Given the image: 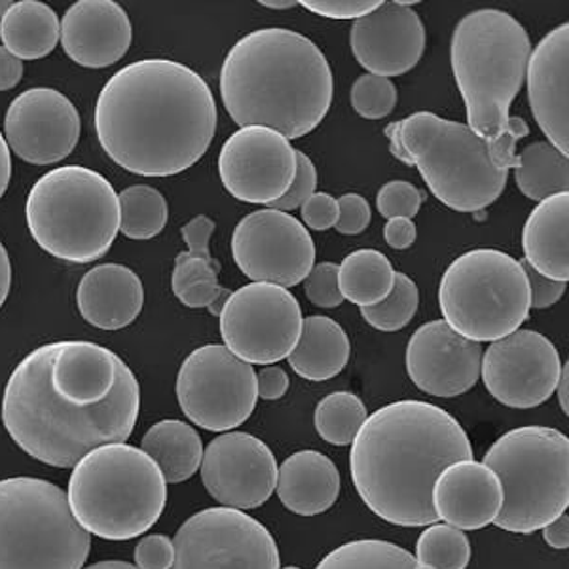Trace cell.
<instances>
[{
  "label": "cell",
  "mask_w": 569,
  "mask_h": 569,
  "mask_svg": "<svg viewBox=\"0 0 569 569\" xmlns=\"http://www.w3.org/2000/svg\"><path fill=\"white\" fill-rule=\"evenodd\" d=\"M420 306V291L407 273L395 272L393 289L382 302L370 308H361V316L367 323L382 332H395L407 327L415 319Z\"/></svg>",
  "instance_id": "37"
},
{
  "label": "cell",
  "mask_w": 569,
  "mask_h": 569,
  "mask_svg": "<svg viewBox=\"0 0 569 569\" xmlns=\"http://www.w3.org/2000/svg\"><path fill=\"white\" fill-rule=\"evenodd\" d=\"M318 188V169L302 150H297V176L289 190L278 201H273L270 209L289 213L292 209L302 208L311 194H316Z\"/></svg>",
  "instance_id": "41"
},
{
  "label": "cell",
  "mask_w": 569,
  "mask_h": 569,
  "mask_svg": "<svg viewBox=\"0 0 569 569\" xmlns=\"http://www.w3.org/2000/svg\"><path fill=\"white\" fill-rule=\"evenodd\" d=\"M475 460L466 429L431 402L397 401L376 410L351 442L350 471L365 505L393 526L439 522L433 485L456 461Z\"/></svg>",
  "instance_id": "3"
},
{
  "label": "cell",
  "mask_w": 569,
  "mask_h": 569,
  "mask_svg": "<svg viewBox=\"0 0 569 569\" xmlns=\"http://www.w3.org/2000/svg\"><path fill=\"white\" fill-rule=\"evenodd\" d=\"M80 126L71 99L52 88H33L8 107L4 139L8 149L23 162L50 166L77 149Z\"/></svg>",
  "instance_id": "19"
},
{
  "label": "cell",
  "mask_w": 569,
  "mask_h": 569,
  "mask_svg": "<svg viewBox=\"0 0 569 569\" xmlns=\"http://www.w3.org/2000/svg\"><path fill=\"white\" fill-rule=\"evenodd\" d=\"M558 401L562 407L563 415H569V362H563L562 370H560V378H558L557 389Z\"/></svg>",
  "instance_id": "55"
},
{
  "label": "cell",
  "mask_w": 569,
  "mask_h": 569,
  "mask_svg": "<svg viewBox=\"0 0 569 569\" xmlns=\"http://www.w3.org/2000/svg\"><path fill=\"white\" fill-rule=\"evenodd\" d=\"M416 236H418V230H416L415 222L410 219H405V217L389 219L386 222V227H383L386 243L391 249H397V251H402V249H408V247L412 246L416 241Z\"/></svg>",
  "instance_id": "50"
},
{
  "label": "cell",
  "mask_w": 569,
  "mask_h": 569,
  "mask_svg": "<svg viewBox=\"0 0 569 569\" xmlns=\"http://www.w3.org/2000/svg\"><path fill=\"white\" fill-rule=\"evenodd\" d=\"M260 4L272 8V10H289V8L298 7L300 2H295V0H260Z\"/></svg>",
  "instance_id": "57"
},
{
  "label": "cell",
  "mask_w": 569,
  "mask_h": 569,
  "mask_svg": "<svg viewBox=\"0 0 569 569\" xmlns=\"http://www.w3.org/2000/svg\"><path fill=\"white\" fill-rule=\"evenodd\" d=\"M528 264L545 278L569 281V192L539 201L522 230Z\"/></svg>",
  "instance_id": "27"
},
{
  "label": "cell",
  "mask_w": 569,
  "mask_h": 569,
  "mask_svg": "<svg viewBox=\"0 0 569 569\" xmlns=\"http://www.w3.org/2000/svg\"><path fill=\"white\" fill-rule=\"evenodd\" d=\"M302 220L305 224L316 232H325L335 228L338 222V201L327 192H316L302 203Z\"/></svg>",
  "instance_id": "46"
},
{
  "label": "cell",
  "mask_w": 569,
  "mask_h": 569,
  "mask_svg": "<svg viewBox=\"0 0 569 569\" xmlns=\"http://www.w3.org/2000/svg\"><path fill=\"white\" fill-rule=\"evenodd\" d=\"M213 219H209L208 214H198L192 220H188L187 224L181 228L182 240L187 241L188 254L192 257H201V259L211 260V251H209V241L213 236Z\"/></svg>",
  "instance_id": "48"
},
{
  "label": "cell",
  "mask_w": 569,
  "mask_h": 569,
  "mask_svg": "<svg viewBox=\"0 0 569 569\" xmlns=\"http://www.w3.org/2000/svg\"><path fill=\"white\" fill-rule=\"evenodd\" d=\"M69 505L78 525L107 541L147 533L168 503V482L141 448L103 445L72 467Z\"/></svg>",
  "instance_id": "7"
},
{
  "label": "cell",
  "mask_w": 569,
  "mask_h": 569,
  "mask_svg": "<svg viewBox=\"0 0 569 569\" xmlns=\"http://www.w3.org/2000/svg\"><path fill=\"white\" fill-rule=\"evenodd\" d=\"M351 343L346 330L327 316H310L302 321V332L289 365L300 378L325 382L340 375L350 361Z\"/></svg>",
  "instance_id": "28"
},
{
  "label": "cell",
  "mask_w": 569,
  "mask_h": 569,
  "mask_svg": "<svg viewBox=\"0 0 569 569\" xmlns=\"http://www.w3.org/2000/svg\"><path fill=\"white\" fill-rule=\"evenodd\" d=\"M133 39L130 16L114 0H78L61 21V46L86 69L114 66Z\"/></svg>",
  "instance_id": "23"
},
{
  "label": "cell",
  "mask_w": 569,
  "mask_h": 569,
  "mask_svg": "<svg viewBox=\"0 0 569 569\" xmlns=\"http://www.w3.org/2000/svg\"><path fill=\"white\" fill-rule=\"evenodd\" d=\"M338 222L335 224L337 232L343 236H357L369 228L372 220L369 201L361 194H343L338 198Z\"/></svg>",
  "instance_id": "45"
},
{
  "label": "cell",
  "mask_w": 569,
  "mask_h": 569,
  "mask_svg": "<svg viewBox=\"0 0 569 569\" xmlns=\"http://www.w3.org/2000/svg\"><path fill=\"white\" fill-rule=\"evenodd\" d=\"M220 262L219 260L201 259V257H192L188 252L177 254L176 270H173V278H171V287L173 292H179L188 289L190 284L203 281V279H219Z\"/></svg>",
  "instance_id": "42"
},
{
  "label": "cell",
  "mask_w": 569,
  "mask_h": 569,
  "mask_svg": "<svg viewBox=\"0 0 569 569\" xmlns=\"http://www.w3.org/2000/svg\"><path fill=\"white\" fill-rule=\"evenodd\" d=\"M142 452L160 467L169 485L192 479L203 461V442L194 427L181 420H163L142 437Z\"/></svg>",
  "instance_id": "30"
},
{
  "label": "cell",
  "mask_w": 569,
  "mask_h": 569,
  "mask_svg": "<svg viewBox=\"0 0 569 569\" xmlns=\"http://www.w3.org/2000/svg\"><path fill=\"white\" fill-rule=\"evenodd\" d=\"M86 569H139L133 563L120 562V560H107V562H98Z\"/></svg>",
  "instance_id": "56"
},
{
  "label": "cell",
  "mask_w": 569,
  "mask_h": 569,
  "mask_svg": "<svg viewBox=\"0 0 569 569\" xmlns=\"http://www.w3.org/2000/svg\"><path fill=\"white\" fill-rule=\"evenodd\" d=\"M395 270L388 257L376 249L353 251L338 264V287L343 300L359 308L382 302L393 289Z\"/></svg>",
  "instance_id": "31"
},
{
  "label": "cell",
  "mask_w": 569,
  "mask_h": 569,
  "mask_svg": "<svg viewBox=\"0 0 569 569\" xmlns=\"http://www.w3.org/2000/svg\"><path fill=\"white\" fill-rule=\"evenodd\" d=\"M219 176L236 200L272 206L295 181L297 149L278 131L247 126L222 144Z\"/></svg>",
  "instance_id": "17"
},
{
  "label": "cell",
  "mask_w": 569,
  "mask_h": 569,
  "mask_svg": "<svg viewBox=\"0 0 569 569\" xmlns=\"http://www.w3.org/2000/svg\"><path fill=\"white\" fill-rule=\"evenodd\" d=\"M545 543L557 550H566L569 547V517L563 512L555 522L543 528Z\"/></svg>",
  "instance_id": "52"
},
{
  "label": "cell",
  "mask_w": 569,
  "mask_h": 569,
  "mask_svg": "<svg viewBox=\"0 0 569 569\" xmlns=\"http://www.w3.org/2000/svg\"><path fill=\"white\" fill-rule=\"evenodd\" d=\"M10 287H12V264H10L7 247L0 243V308L7 302Z\"/></svg>",
  "instance_id": "53"
},
{
  "label": "cell",
  "mask_w": 569,
  "mask_h": 569,
  "mask_svg": "<svg viewBox=\"0 0 569 569\" xmlns=\"http://www.w3.org/2000/svg\"><path fill=\"white\" fill-rule=\"evenodd\" d=\"M526 86L531 112L550 144L569 152V26L552 29L531 50Z\"/></svg>",
  "instance_id": "22"
},
{
  "label": "cell",
  "mask_w": 569,
  "mask_h": 569,
  "mask_svg": "<svg viewBox=\"0 0 569 569\" xmlns=\"http://www.w3.org/2000/svg\"><path fill=\"white\" fill-rule=\"evenodd\" d=\"M397 104V88L389 78L361 74L351 88V107L367 120L389 117Z\"/></svg>",
  "instance_id": "38"
},
{
  "label": "cell",
  "mask_w": 569,
  "mask_h": 569,
  "mask_svg": "<svg viewBox=\"0 0 569 569\" xmlns=\"http://www.w3.org/2000/svg\"><path fill=\"white\" fill-rule=\"evenodd\" d=\"M176 389L182 415L213 433L243 426L259 401L252 365L220 343L201 346L184 359Z\"/></svg>",
  "instance_id": "12"
},
{
  "label": "cell",
  "mask_w": 569,
  "mask_h": 569,
  "mask_svg": "<svg viewBox=\"0 0 569 569\" xmlns=\"http://www.w3.org/2000/svg\"><path fill=\"white\" fill-rule=\"evenodd\" d=\"M236 264L252 283L291 289L302 283L316 266L310 232L292 214L260 209L238 222L232 236Z\"/></svg>",
  "instance_id": "15"
},
{
  "label": "cell",
  "mask_w": 569,
  "mask_h": 569,
  "mask_svg": "<svg viewBox=\"0 0 569 569\" xmlns=\"http://www.w3.org/2000/svg\"><path fill=\"white\" fill-rule=\"evenodd\" d=\"M316 569H427L415 555L382 539H357L329 552Z\"/></svg>",
  "instance_id": "33"
},
{
  "label": "cell",
  "mask_w": 569,
  "mask_h": 569,
  "mask_svg": "<svg viewBox=\"0 0 569 569\" xmlns=\"http://www.w3.org/2000/svg\"><path fill=\"white\" fill-rule=\"evenodd\" d=\"M219 112L208 82L171 59H141L112 74L96 131L112 162L141 177H173L206 156Z\"/></svg>",
  "instance_id": "2"
},
{
  "label": "cell",
  "mask_w": 569,
  "mask_h": 569,
  "mask_svg": "<svg viewBox=\"0 0 569 569\" xmlns=\"http://www.w3.org/2000/svg\"><path fill=\"white\" fill-rule=\"evenodd\" d=\"M426 26L399 0L382 2L375 12L353 21L351 52L369 74L391 78L412 71L426 52Z\"/></svg>",
  "instance_id": "21"
},
{
  "label": "cell",
  "mask_w": 569,
  "mask_h": 569,
  "mask_svg": "<svg viewBox=\"0 0 569 569\" xmlns=\"http://www.w3.org/2000/svg\"><path fill=\"white\" fill-rule=\"evenodd\" d=\"M13 2H8V0H0V20L4 18V13L8 12V8L12 7Z\"/></svg>",
  "instance_id": "58"
},
{
  "label": "cell",
  "mask_w": 569,
  "mask_h": 569,
  "mask_svg": "<svg viewBox=\"0 0 569 569\" xmlns=\"http://www.w3.org/2000/svg\"><path fill=\"white\" fill-rule=\"evenodd\" d=\"M568 156L555 149L549 141L528 144L517 156V166L512 168L518 190L533 201L568 192Z\"/></svg>",
  "instance_id": "32"
},
{
  "label": "cell",
  "mask_w": 569,
  "mask_h": 569,
  "mask_svg": "<svg viewBox=\"0 0 569 569\" xmlns=\"http://www.w3.org/2000/svg\"><path fill=\"white\" fill-rule=\"evenodd\" d=\"M416 560L427 569H467L471 562V543L453 526L431 525L418 539Z\"/></svg>",
  "instance_id": "36"
},
{
  "label": "cell",
  "mask_w": 569,
  "mask_h": 569,
  "mask_svg": "<svg viewBox=\"0 0 569 569\" xmlns=\"http://www.w3.org/2000/svg\"><path fill=\"white\" fill-rule=\"evenodd\" d=\"M0 39L18 59H42L56 50L61 23L53 8L40 0H20L0 20Z\"/></svg>",
  "instance_id": "29"
},
{
  "label": "cell",
  "mask_w": 569,
  "mask_h": 569,
  "mask_svg": "<svg viewBox=\"0 0 569 569\" xmlns=\"http://www.w3.org/2000/svg\"><path fill=\"white\" fill-rule=\"evenodd\" d=\"M220 98L240 128L262 126L292 141L329 114L335 77L313 40L268 27L230 48L220 69Z\"/></svg>",
  "instance_id": "4"
},
{
  "label": "cell",
  "mask_w": 569,
  "mask_h": 569,
  "mask_svg": "<svg viewBox=\"0 0 569 569\" xmlns=\"http://www.w3.org/2000/svg\"><path fill=\"white\" fill-rule=\"evenodd\" d=\"M306 297L311 305L318 308H338L343 297L338 287V264L335 262H319L311 268L305 279Z\"/></svg>",
  "instance_id": "40"
},
{
  "label": "cell",
  "mask_w": 569,
  "mask_h": 569,
  "mask_svg": "<svg viewBox=\"0 0 569 569\" xmlns=\"http://www.w3.org/2000/svg\"><path fill=\"white\" fill-rule=\"evenodd\" d=\"M520 264L525 268L526 278H528V284H530L531 308L545 310V308L557 305L566 292V283L552 281V279L537 273L526 260H520Z\"/></svg>",
  "instance_id": "47"
},
{
  "label": "cell",
  "mask_w": 569,
  "mask_h": 569,
  "mask_svg": "<svg viewBox=\"0 0 569 569\" xmlns=\"http://www.w3.org/2000/svg\"><path fill=\"white\" fill-rule=\"evenodd\" d=\"M482 463L503 488V507L493 522L501 530L533 533L568 509L569 440L558 429L525 426L507 431Z\"/></svg>",
  "instance_id": "9"
},
{
  "label": "cell",
  "mask_w": 569,
  "mask_h": 569,
  "mask_svg": "<svg viewBox=\"0 0 569 569\" xmlns=\"http://www.w3.org/2000/svg\"><path fill=\"white\" fill-rule=\"evenodd\" d=\"M503 507L498 475L479 461H456L433 485V509L439 520L458 530L493 525Z\"/></svg>",
  "instance_id": "24"
},
{
  "label": "cell",
  "mask_w": 569,
  "mask_h": 569,
  "mask_svg": "<svg viewBox=\"0 0 569 569\" xmlns=\"http://www.w3.org/2000/svg\"><path fill=\"white\" fill-rule=\"evenodd\" d=\"M91 537L48 480H0V569H82Z\"/></svg>",
  "instance_id": "10"
},
{
  "label": "cell",
  "mask_w": 569,
  "mask_h": 569,
  "mask_svg": "<svg viewBox=\"0 0 569 569\" xmlns=\"http://www.w3.org/2000/svg\"><path fill=\"white\" fill-rule=\"evenodd\" d=\"M171 569H279L276 539L257 518L230 507L196 512L177 530Z\"/></svg>",
  "instance_id": "14"
},
{
  "label": "cell",
  "mask_w": 569,
  "mask_h": 569,
  "mask_svg": "<svg viewBox=\"0 0 569 569\" xmlns=\"http://www.w3.org/2000/svg\"><path fill=\"white\" fill-rule=\"evenodd\" d=\"M560 370L562 361L549 338L518 329L486 348L480 378L496 401L526 410L549 401Z\"/></svg>",
  "instance_id": "16"
},
{
  "label": "cell",
  "mask_w": 569,
  "mask_h": 569,
  "mask_svg": "<svg viewBox=\"0 0 569 569\" xmlns=\"http://www.w3.org/2000/svg\"><path fill=\"white\" fill-rule=\"evenodd\" d=\"M300 4L306 10L330 20L356 21L375 12L382 4V0H302Z\"/></svg>",
  "instance_id": "43"
},
{
  "label": "cell",
  "mask_w": 569,
  "mask_h": 569,
  "mask_svg": "<svg viewBox=\"0 0 569 569\" xmlns=\"http://www.w3.org/2000/svg\"><path fill=\"white\" fill-rule=\"evenodd\" d=\"M276 490L284 509L300 517H316L337 503L340 472L329 456L302 450L279 466Z\"/></svg>",
  "instance_id": "26"
},
{
  "label": "cell",
  "mask_w": 569,
  "mask_h": 569,
  "mask_svg": "<svg viewBox=\"0 0 569 569\" xmlns=\"http://www.w3.org/2000/svg\"><path fill=\"white\" fill-rule=\"evenodd\" d=\"M389 152L416 166L431 194L458 213H479L503 194L509 171L499 168L490 150L467 123L433 112H415L383 130Z\"/></svg>",
  "instance_id": "6"
},
{
  "label": "cell",
  "mask_w": 569,
  "mask_h": 569,
  "mask_svg": "<svg viewBox=\"0 0 569 569\" xmlns=\"http://www.w3.org/2000/svg\"><path fill=\"white\" fill-rule=\"evenodd\" d=\"M33 240L56 259L90 264L109 252L120 232L117 190L84 166L53 169L34 182L26 203Z\"/></svg>",
  "instance_id": "8"
},
{
  "label": "cell",
  "mask_w": 569,
  "mask_h": 569,
  "mask_svg": "<svg viewBox=\"0 0 569 569\" xmlns=\"http://www.w3.org/2000/svg\"><path fill=\"white\" fill-rule=\"evenodd\" d=\"M423 200H426V196L412 182L389 181L380 188V192L376 196V209L383 219L405 217V219L412 220L416 214L420 213Z\"/></svg>",
  "instance_id": "39"
},
{
  "label": "cell",
  "mask_w": 569,
  "mask_h": 569,
  "mask_svg": "<svg viewBox=\"0 0 569 569\" xmlns=\"http://www.w3.org/2000/svg\"><path fill=\"white\" fill-rule=\"evenodd\" d=\"M120 201V230L130 240H152L169 219L168 201L149 184L126 188Z\"/></svg>",
  "instance_id": "34"
},
{
  "label": "cell",
  "mask_w": 569,
  "mask_h": 569,
  "mask_svg": "<svg viewBox=\"0 0 569 569\" xmlns=\"http://www.w3.org/2000/svg\"><path fill=\"white\" fill-rule=\"evenodd\" d=\"M279 569H300V568H297V566H287V568H279Z\"/></svg>",
  "instance_id": "59"
},
{
  "label": "cell",
  "mask_w": 569,
  "mask_h": 569,
  "mask_svg": "<svg viewBox=\"0 0 569 569\" xmlns=\"http://www.w3.org/2000/svg\"><path fill=\"white\" fill-rule=\"evenodd\" d=\"M23 77V63L0 46V91L12 90Z\"/></svg>",
  "instance_id": "51"
},
{
  "label": "cell",
  "mask_w": 569,
  "mask_h": 569,
  "mask_svg": "<svg viewBox=\"0 0 569 569\" xmlns=\"http://www.w3.org/2000/svg\"><path fill=\"white\" fill-rule=\"evenodd\" d=\"M530 53L528 31L503 10H475L453 29L450 61L467 126L486 142L499 168L517 166V142L530 133L522 118L509 117L525 86Z\"/></svg>",
  "instance_id": "5"
},
{
  "label": "cell",
  "mask_w": 569,
  "mask_h": 569,
  "mask_svg": "<svg viewBox=\"0 0 569 569\" xmlns=\"http://www.w3.org/2000/svg\"><path fill=\"white\" fill-rule=\"evenodd\" d=\"M289 376L281 367L266 365L257 375V391L264 401H278L289 389Z\"/></svg>",
  "instance_id": "49"
},
{
  "label": "cell",
  "mask_w": 569,
  "mask_h": 569,
  "mask_svg": "<svg viewBox=\"0 0 569 569\" xmlns=\"http://www.w3.org/2000/svg\"><path fill=\"white\" fill-rule=\"evenodd\" d=\"M442 321L472 342L509 337L530 318L531 295L520 260L498 249H472L440 279Z\"/></svg>",
  "instance_id": "11"
},
{
  "label": "cell",
  "mask_w": 569,
  "mask_h": 569,
  "mask_svg": "<svg viewBox=\"0 0 569 569\" xmlns=\"http://www.w3.org/2000/svg\"><path fill=\"white\" fill-rule=\"evenodd\" d=\"M139 410L141 388L122 357L80 340L31 351L2 397V421L13 442L61 469L96 448L130 439Z\"/></svg>",
  "instance_id": "1"
},
{
  "label": "cell",
  "mask_w": 569,
  "mask_h": 569,
  "mask_svg": "<svg viewBox=\"0 0 569 569\" xmlns=\"http://www.w3.org/2000/svg\"><path fill=\"white\" fill-rule=\"evenodd\" d=\"M144 305V287L128 266L101 264L80 279L77 306L80 316L103 330L130 327Z\"/></svg>",
  "instance_id": "25"
},
{
  "label": "cell",
  "mask_w": 569,
  "mask_h": 569,
  "mask_svg": "<svg viewBox=\"0 0 569 569\" xmlns=\"http://www.w3.org/2000/svg\"><path fill=\"white\" fill-rule=\"evenodd\" d=\"M367 418V407L356 393L335 391L319 401L313 423L319 437L329 445L350 447Z\"/></svg>",
  "instance_id": "35"
},
{
  "label": "cell",
  "mask_w": 569,
  "mask_h": 569,
  "mask_svg": "<svg viewBox=\"0 0 569 569\" xmlns=\"http://www.w3.org/2000/svg\"><path fill=\"white\" fill-rule=\"evenodd\" d=\"M278 460L254 435L222 433L203 450L201 480L222 507L259 509L278 486Z\"/></svg>",
  "instance_id": "18"
},
{
  "label": "cell",
  "mask_w": 569,
  "mask_h": 569,
  "mask_svg": "<svg viewBox=\"0 0 569 569\" xmlns=\"http://www.w3.org/2000/svg\"><path fill=\"white\" fill-rule=\"evenodd\" d=\"M10 177H12V158H10L7 139L0 133V198L7 192Z\"/></svg>",
  "instance_id": "54"
},
{
  "label": "cell",
  "mask_w": 569,
  "mask_h": 569,
  "mask_svg": "<svg viewBox=\"0 0 569 569\" xmlns=\"http://www.w3.org/2000/svg\"><path fill=\"white\" fill-rule=\"evenodd\" d=\"M482 343L450 329L442 319L421 325L407 346V372L416 388L452 399L475 388L482 367Z\"/></svg>",
  "instance_id": "20"
},
{
  "label": "cell",
  "mask_w": 569,
  "mask_h": 569,
  "mask_svg": "<svg viewBox=\"0 0 569 569\" xmlns=\"http://www.w3.org/2000/svg\"><path fill=\"white\" fill-rule=\"evenodd\" d=\"M219 318L227 350L249 365H273L291 356L305 321L295 295L272 283L233 291Z\"/></svg>",
  "instance_id": "13"
},
{
  "label": "cell",
  "mask_w": 569,
  "mask_h": 569,
  "mask_svg": "<svg viewBox=\"0 0 569 569\" xmlns=\"http://www.w3.org/2000/svg\"><path fill=\"white\" fill-rule=\"evenodd\" d=\"M136 563L139 569L173 568L176 563L173 541L162 533L142 537L136 547Z\"/></svg>",
  "instance_id": "44"
}]
</instances>
